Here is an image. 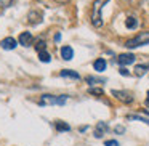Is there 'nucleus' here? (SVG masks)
Wrapping results in <instances>:
<instances>
[{"mask_svg": "<svg viewBox=\"0 0 149 146\" xmlns=\"http://www.w3.org/2000/svg\"><path fill=\"white\" fill-rule=\"evenodd\" d=\"M111 93H112V96H116L119 101H122V103H125V104L133 103L132 93H128V92H125V90H112Z\"/></svg>", "mask_w": 149, "mask_h": 146, "instance_id": "4", "label": "nucleus"}, {"mask_svg": "<svg viewBox=\"0 0 149 146\" xmlns=\"http://www.w3.org/2000/svg\"><path fill=\"white\" fill-rule=\"evenodd\" d=\"M114 132H116V133H123V132H125V129H123L122 125H117L116 129H114Z\"/></svg>", "mask_w": 149, "mask_h": 146, "instance_id": "23", "label": "nucleus"}, {"mask_svg": "<svg viewBox=\"0 0 149 146\" xmlns=\"http://www.w3.org/2000/svg\"><path fill=\"white\" fill-rule=\"evenodd\" d=\"M45 48H47V45H45V42H43V40H40V42H37V43H36V50H37V53L42 52V50H45Z\"/></svg>", "mask_w": 149, "mask_h": 146, "instance_id": "18", "label": "nucleus"}, {"mask_svg": "<svg viewBox=\"0 0 149 146\" xmlns=\"http://www.w3.org/2000/svg\"><path fill=\"white\" fill-rule=\"evenodd\" d=\"M109 0H95L93 2V11H91V24L95 27L103 26V16H101V8L107 3Z\"/></svg>", "mask_w": 149, "mask_h": 146, "instance_id": "2", "label": "nucleus"}, {"mask_svg": "<svg viewBox=\"0 0 149 146\" xmlns=\"http://www.w3.org/2000/svg\"><path fill=\"white\" fill-rule=\"evenodd\" d=\"M125 26L128 27V29H136V26H138V21H136V18H133V16L127 18V21H125Z\"/></svg>", "mask_w": 149, "mask_h": 146, "instance_id": "15", "label": "nucleus"}, {"mask_svg": "<svg viewBox=\"0 0 149 146\" xmlns=\"http://www.w3.org/2000/svg\"><path fill=\"white\" fill-rule=\"evenodd\" d=\"M13 3V0H0V8H8Z\"/></svg>", "mask_w": 149, "mask_h": 146, "instance_id": "19", "label": "nucleus"}, {"mask_svg": "<svg viewBox=\"0 0 149 146\" xmlns=\"http://www.w3.org/2000/svg\"><path fill=\"white\" fill-rule=\"evenodd\" d=\"M18 42H19V45H23V47H29V45H32L34 37H32V34H31V32H21Z\"/></svg>", "mask_w": 149, "mask_h": 146, "instance_id": "7", "label": "nucleus"}, {"mask_svg": "<svg viewBox=\"0 0 149 146\" xmlns=\"http://www.w3.org/2000/svg\"><path fill=\"white\" fill-rule=\"evenodd\" d=\"M106 66H107V63H106V59H104V58H98V59H95V63H93V69L96 72L106 71Z\"/></svg>", "mask_w": 149, "mask_h": 146, "instance_id": "10", "label": "nucleus"}, {"mask_svg": "<svg viewBox=\"0 0 149 146\" xmlns=\"http://www.w3.org/2000/svg\"><path fill=\"white\" fill-rule=\"evenodd\" d=\"M59 40H61V34H56V36H55V42H59Z\"/></svg>", "mask_w": 149, "mask_h": 146, "instance_id": "24", "label": "nucleus"}, {"mask_svg": "<svg viewBox=\"0 0 149 146\" xmlns=\"http://www.w3.org/2000/svg\"><path fill=\"white\" fill-rule=\"evenodd\" d=\"M146 69H149V64H138L135 68V74L138 75V77H141V75H144Z\"/></svg>", "mask_w": 149, "mask_h": 146, "instance_id": "14", "label": "nucleus"}, {"mask_svg": "<svg viewBox=\"0 0 149 146\" xmlns=\"http://www.w3.org/2000/svg\"><path fill=\"white\" fill-rule=\"evenodd\" d=\"M148 43H149V31H146V32H139L138 36H135L133 39L127 40L125 47L127 48H136V47L148 45Z\"/></svg>", "mask_w": 149, "mask_h": 146, "instance_id": "3", "label": "nucleus"}, {"mask_svg": "<svg viewBox=\"0 0 149 146\" xmlns=\"http://www.w3.org/2000/svg\"><path fill=\"white\" fill-rule=\"evenodd\" d=\"M127 119H130V120H139V122H144V124H148V125H149V119L141 117V116H138V114H130V116H127Z\"/></svg>", "mask_w": 149, "mask_h": 146, "instance_id": "16", "label": "nucleus"}, {"mask_svg": "<svg viewBox=\"0 0 149 146\" xmlns=\"http://www.w3.org/2000/svg\"><path fill=\"white\" fill-rule=\"evenodd\" d=\"M120 74H122V75H125V77H127V75H130V71H128V69H127V68H123V66H122V68H120Z\"/></svg>", "mask_w": 149, "mask_h": 146, "instance_id": "22", "label": "nucleus"}, {"mask_svg": "<svg viewBox=\"0 0 149 146\" xmlns=\"http://www.w3.org/2000/svg\"><path fill=\"white\" fill-rule=\"evenodd\" d=\"M135 55L133 53H122V55L117 56V64L119 66H128V64H133L135 63Z\"/></svg>", "mask_w": 149, "mask_h": 146, "instance_id": "5", "label": "nucleus"}, {"mask_svg": "<svg viewBox=\"0 0 149 146\" xmlns=\"http://www.w3.org/2000/svg\"><path fill=\"white\" fill-rule=\"evenodd\" d=\"M87 84H90V85H95V84H103L104 82V79H96V77H93V75H88L87 79Z\"/></svg>", "mask_w": 149, "mask_h": 146, "instance_id": "17", "label": "nucleus"}, {"mask_svg": "<svg viewBox=\"0 0 149 146\" xmlns=\"http://www.w3.org/2000/svg\"><path fill=\"white\" fill-rule=\"evenodd\" d=\"M104 145H106V146H120L119 143L116 141V140H107V141L104 143Z\"/></svg>", "mask_w": 149, "mask_h": 146, "instance_id": "21", "label": "nucleus"}, {"mask_svg": "<svg viewBox=\"0 0 149 146\" xmlns=\"http://www.w3.org/2000/svg\"><path fill=\"white\" fill-rule=\"evenodd\" d=\"M90 93H91V95H98V96H101L104 92H103V88H90Z\"/></svg>", "mask_w": 149, "mask_h": 146, "instance_id": "20", "label": "nucleus"}, {"mask_svg": "<svg viewBox=\"0 0 149 146\" xmlns=\"http://www.w3.org/2000/svg\"><path fill=\"white\" fill-rule=\"evenodd\" d=\"M144 104H146V106H148V108H149V90H148V98H146V101H144Z\"/></svg>", "mask_w": 149, "mask_h": 146, "instance_id": "25", "label": "nucleus"}, {"mask_svg": "<svg viewBox=\"0 0 149 146\" xmlns=\"http://www.w3.org/2000/svg\"><path fill=\"white\" fill-rule=\"evenodd\" d=\"M39 59L42 63H50L52 61V56H50V53L47 50H42V52H39Z\"/></svg>", "mask_w": 149, "mask_h": 146, "instance_id": "13", "label": "nucleus"}, {"mask_svg": "<svg viewBox=\"0 0 149 146\" xmlns=\"http://www.w3.org/2000/svg\"><path fill=\"white\" fill-rule=\"evenodd\" d=\"M146 114H148V116H149V112H148V111H146Z\"/></svg>", "mask_w": 149, "mask_h": 146, "instance_id": "26", "label": "nucleus"}, {"mask_svg": "<svg viewBox=\"0 0 149 146\" xmlns=\"http://www.w3.org/2000/svg\"><path fill=\"white\" fill-rule=\"evenodd\" d=\"M107 130H109V127H107L106 122H98L96 124V129H95V136H96V138H101Z\"/></svg>", "mask_w": 149, "mask_h": 146, "instance_id": "9", "label": "nucleus"}, {"mask_svg": "<svg viewBox=\"0 0 149 146\" xmlns=\"http://www.w3.org/2000/svg\"><path fill=\"white\" fill-rule=\"evenodd\" d=\"M59 75H61V77H68V79H74V80H80V75L75 71H72V69H63V71L59 72Z\"/></svg>", "mask_w": 149, "mask_h": 146, "instance_id": "11", "label": "nucleus"}, {"mask_svg": "<svg viewBox=\"0 0 149 146\" xmlns=\"http://www.w3.org/2000/svg\"><path fill=\"white\" fill-rule=\"evenodd\" d=\"M61 56L66 61H71V59L74 58V50H72V47H69V45L61 47Z\"/></svg>", "mask_w": 149, "mask_h": 146, "instance_id": "8", "label": "nucleus"}, {"mask_svg": "<svg viewBox=\"0 0 149 146\" xmlns=\"http://www.w3.org/2000/svg\"><path fill=\"white\" fill-rule=\"evenodd\" d=\"M68 103V95H42L39 100L40 106H52V104H58V106H64Z\"/></svg>", "mask_w": 149, "mask_h": 146, "instance_id": "1", "label": "nucleus"}, {"mask_svg": "<svg viewBox=\"0 0 149 146\" xmlns=\"http://www.w3.org/2000/svg\"><path fill=\"white\" fill-rule=\"evenodd\" d=\"M0 47L3 50H15L18 47V40L13 39V37H5V39H2V42H0Z\"/></svg>", "mask_w": 149, "mask_h": 146, "instance_id": "6", "label": "nucleus"}, {"mask_svg": "<svg viewBox=\"0 0 149 146\" xmlns=\"http://www.w3.org/2000/svg\"><path fill=\"white\" fill-rule=\"evenodd\" d=\"M55 127H56V130H58V132H69V130H71L69 124L63 122V120H56V122H55Z\"/></svg>", "mask_w": 149, "mask_h": 146, "instance_id": "12", "label": "nucleus"}]
</instances>
